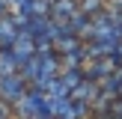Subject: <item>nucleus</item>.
I'll use <instances>...</instances> for the list:
<instances>
[{
    "mask_svg": "<svg viewBox=\"0 0 122 119\" xmlns=\"http://www.w3.org/2000/svg\"><path fill=\"white\" fill-rule=\"evenodd\" d=\"M27 92V80H24L21 71H9V74H0V101L6 104H15L21 95Z\"/></svg>",
    "mask_w": 122,
    "mask_h": 119,
    "instance_id": "f257e3e1",
    "label": "nucleus"
},
{
    "mask_svg": "<svg viewBox=\"0 0 122 119\" xmlns=\"http://www.w3.org/2000/svg\"><path fill=\"white\" fill-rule=\"evenodd\" d=\"M110 9H116V12H122V0H110Z\"/></svg>",
    "mask_w": 122,
    "mask_h": 119,
    "instance_id": "423d86ee",
    "label": "nucleus"
},
{
    "mask_svg": "<svg viewBox=\"0 0 122 119\" xmlns=\"http://www.w3.org/2000/svg\"><path fill=\"white\" fill-rule=\"evenodd\" d=\"M0 119H15V116H0Z\"/></svg>",
    "mask_w": 122,
    "mask_h": 119,
    "instance_id": "0eeeda50",
    "label": "nucleus"
},
{
    "mask_svg": "<svg viewBox=\"0 0 122 119\" xmlns=\"http://www.w3.org/2000/svg\"><path fill=\"white\" fill-rule=\"evenodd\" d=\"M104 6H107V0H77V9H81L83 15H89V18H92L95 12H101Z\"/></svg>",
    "mask_w": 122,
    "mask_h": 119,
    "instance_id": "39448f33",
    "label": "nucleus"
},
{
    "mask_svg": "<svg viewBox=\"0 0 122 119\" xmlns=\"http://www.w3.org/2000/svg\"><path fill=\"white\" fill-rule=\"evenodd\" d=\"M15 36H18V24L12 18V9H9V12L0 15V48H12Z\"/></svg>",
    "mask_w": 122,
    "mask_h": 119,
    "instance_id": "f03ea898",
    "label": "nucleus"
},
{
    "mask_svg": "<svg viewBox=\"0 0 122 119\" xmlns=\"http://www.w3.org/2000/svg\"><path fill=\"white\" fill-rule=\"evenodd\" d=\"M9 71H18V57L12 48H0V74H9Z\"/></svg>",
    "mask_w": 122,
    "mask_h": 119,
    "instance_id": "20e7f679",
    "label": "nucleus"
},
{
    "mask_svg": "<svg viewBox=\"0 0 122 119\" xmlns=\"http://www.w3.org/2000/svg\"><path fill=\"white\" fill-rule=\"evenodd\" d=\"M77 12V0H54L51 3V18L54 21H69Z\"/></svg>",
    "mask_w": 122,
    "mask_h": 119,
    "instance_id": "7ed1b4c3",
    "label": "nucleus"
}]
</instances>
